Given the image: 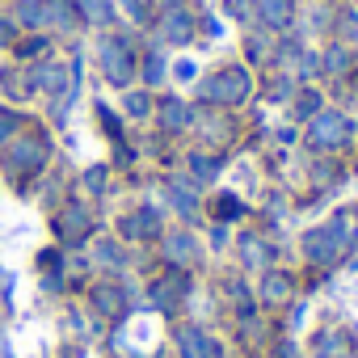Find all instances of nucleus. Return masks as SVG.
<instances>
[{"instance_id":"nucleus-1","label":"nucleus","mask_w":358,"mask_h":358,"mask_svg":"<svg viewBox=\"0 0 358 358\" xmlns=\"http://www.w3.org/2000/svg\"><path fill=\"white\" fill-rule=\"evenodd\" d=\"M341 241H345V224L341 220H329V224L303 232V257L316 262V266H329V262L341 257V249H345Z\"/></svg>"},{"instance_id":"nucleus-16","label":"nucleus","mask_w":358,"mask_h":358,"mask_svg":"<svg viewBox=\"0 0 358 358\" xmlns=\"http://www.w3.org/2000/svg\"><path fill=\"white\" fill-rule=\"evenodd\" d=\"M169 199H173V207L177 211H182V215H194V190L190 186H182V182H169Z\"/></svg>"},{"instance_id":"nucleus-8","label":"nucleus","mask_w":358,"mask_h":358,"mask_svg":"<svg viewBox=\"0 0 358 358\" xmlns=\"http://www.w3.org/2000/svg\"><path fill=\"white\" fill-rule=\"evenodd\" d=\"M89 232H93V224H89L85 207H68V211L59 215V236H64V241H85Z\"/></svg>"},{"instance_id":"nucleus-23","label":"nucleus","mask_w":358,"mask_h":358,"mask_svg":"<svg viewBox=\"0 0 358 358\" xmlns=\"http://www.w3.org/2000/svg\"><path fill=\"white\" fill-rule=\"evenodd\" d=\"M295 114H299V118H312V114H320V97H316V93H303V97L295 101Z\"/></svg>"},{"instance_id":"nucleus-10","label":"nucleus","mask_w":358,"mask_h":358,"mask_svg":"<svg viewBox=\"0 0 358 358\" xmlns=\"http://www.w3.org/2000/svg\"><path fill=\"white\" fill-rule=\"evenodd\" d=\"M122 232H127V236H156V232H160V215H156L152 207H143L139 215H131V220L122 224Z\"/></svg>"},{"instance_id":"nucleus-14","label":"nucleus","mask_w":358,"mask_h":358,"mask_svg":"<svg viewBox=\"0 0 358 358\" xmlns=\"http://www.w3.org/2000/svg\"><path fill=\"white\" fill-rule=\"evenodd\" d=\"M287 295H291L287 274H266V282H262V299H266V303H282Z\"/></svg>"},{"instance_id":"nucleus-32","label":"nucleus","mask_w":358,"mask_h":358,"mask_svg":"<svg viewBox=\"0 0 358 358\" xmlns=\"http://www.w3.org/2000/svg\"><path fill=\"white\" fill-rule=\"evenodd\" d=\"M354 358H358V354H354Z\"/></svg>"},{"instance_id":"nucleus-9","label":"nucleus","mask_w":358,"mask_h":358,"mask_svg":"<svg viewBox=\"0 0 358 358\" xmlns=\"http://www.w3.org/2000/svg\"><path fill=\"white\" fill-rule=\"evenodd\" d=\"M164 257H169V262H177V266H190V262L199 257V249H194V241H190L186 232H177V236H169V241H164Z\"/></svg>"},{"instance_id":"nucleus-29","label":"nucleus","mask_w":358,"mask_h":358,"mask_svg":"<svg viewBox=\"0 0 358 358\" xmlns=\"http://www.w3.org/2000/svg\"><path fill=\"white\" fill-rule=\"evenodd\" d=\"M127 9H131V17H139V22H148V9H143V0H127Z\"/></svg>"},{"instance_id":"nucleus-25","label":"nucleus","mask_w":358,"mask_h":358,"mask_svg":"<svg viewBox=\"0 0 358 358\" xmlns=\"http://www.w3.org/2000/svg\"><path fill=\"white\" fill-rule=\"evenodd\" d=\"M143 76H148V85H156V80L164 76V59H160V55H148V64H143Z\"/></svg>"},{"instance_id":"nucleus-12","label":"nucleus","mask_w":358,"mask_h":358,"mask_svg":"<svg viewBox=\"0 0 358 358\" xmlns=\"http://www.w3.org/2000/svg\"><path fill=\"white\" fill-rule=\"evenodd\" d=\"M160 122H164L169 131H182V127H190V110H186L182 101H173V97H169V101L160 106Z\"/></svg>"},{"instance_id":"nucleus-31","label":"nucleus","mask_w":358,"mask_h":358,"mask_svg":"<svg viewBox=\"0 0 358 358\" xmlns=\"http://www.w3.org/2000/svg\"><path fill=\"white\" fill-rule=\"evenodd\" d=\"M9 38H13V26H9V22H0V47H5Z\"/></svg>"},{"instance_id":"nucleus-4","label":"nucleus","mask_w":358,"mask_h":358,"mask_svg":"<svg viewBox=\"0 0 358 358\" xmlns=\"http://www.w3.org/2000/svg\"><path fill=\"white\" fill-rule=\"evenodd\" d=\"M97 59H101V72H106L110 85H127L131 80V47L122 38H101Z\"/></svg>"},{"instance_id":"nucleus-27","label":"nucleus","mask_w":358,"mask_h":358,"mask_svg":"<svg viewBox=\"0 0 358 358\" xmlns=\"http://www.w3.org/2000/svg\"><path fill=\"white\" fill-rule=\"evenodd\" d=\"M101 127H106V131H110V135H114V139H118V135H122V127H118V118H114V114H110V110H106V106H101Z\"/></svg>"},{"instance_id":"nucleus-18","label":"nucleus","mask_w":358,"mask_h":358,"mask_svg":"<svg viewBox=\"0 0 358 358\" xmlns=\"http://www.w3.org/2000/svg\"><path fill=\"white\" fill-rule=\"evenodd\" d=\"M97 308L110 316H122V291L118 287H97Z\"/></svg>"},{"instance_id":"nucleus-21","label":"nucleus","mask_w":358,"mask_h":358,"mask_svg":"<svg viewBox=\"0 0 358 358\" xmlns=\"http://www.w3.org/2000/svg\"><path fill=\"white\" fill-rule=\"evenodd\" d=\"M215 207H220V211H215V215H220V220H236V215H241V211H245V207H241V199H236V194H220V203H215Z\"/></svg>"},{"instance_id":"nucleus-26","label":"nucleus","mask_w":358,"mask_h":358,"mask_svg":"<svg viewBox=\"0 0 358 358\" xmlns=\"http://www.w3.org/2000/svg\"><path fill=\"white\" fill-rule=\"evenodd\" d=\"M85 186H89V190H101V186H106V169H89V173H85Z\"/></svg>"},{"instance_id":"nucleus-17","label":"nucleus","mask_w":358,"mask_h":358,"mask_svg":"<svg viewBox=\"0 0 358 358\" xmlns=\"http://www.w3.org/2000/svg\"><path fill=\"white\" fill-rule=\"evenodd\" d=\"M34 85H38V89H47V93L64 89V68H55V64H43V68H34Z\"/></svg>"},{"instance_id":"nucleus-24","label":"nucleus","mask_w":358,"mask_h":358,"mask_svg":"<svg viewBox=\"0 0 358 358\" xmlns=\"http://www.w3.org/2000/svg\"><path fill=\"white\" fill-rule=\"evenodd\" d=\"M127 110H131L135 118H143V114L152 110V97H148V93H131V97H127Z\"/></svg>"},{"instance_id":"nucleus-13","label":"nucleus","mask_w":358,"mask_h":358,"mask_svg":"<svg viewBox=\"0 0 358 358\" xmlns=\"http://www.w3.org/2000/svg\"><path fill=\"white\" fill-rule=\"evenodd\" d=\"M262 22L282 30L291 22V0H262Z\"/></svg>"},{"instance_id":"nucleus-15","label":"nucleus","mask_w":358,"mask_h":358,"mask_svg":"<svg viewBox=\"0 0 358 358\" xmlns=\"http://www.w3.org/2000/svg\"><path fill=\"white\" fill-rule=\"evenodd\" d=\"M43 22H55V26H72V22H76V9L68 5V0H47V5H43Z\"/></svg>"},{"instance_id":"nucleus-2","label":"nucleus","mask_w":358,"mask_h":358,"mask_svg":"<svg viewBox=\"0 0 358 358\" xmlns=\"http://www.w3.org/2000/svg\"><path fill=\"white\" fill-rule=\"evenodd\" d=\"M249 89H253V80H249L245 68H224V72H215V76L203 85V97L215 101V106H241V101L249 97Z\"/></svg>"},{"instance_id":"nucleus-11","label":"nucleus","mask_w":358,"mask_h":358,"mask_svg":"<svg viewBox=\"0 0 358 358\" xmlns=\"http://www.w3.org/2000/svg\"><path fill=\"white\" fill-rule=\"evenodd\" d=\"M182 291H186V278H177V282L169 278V282H160V287L152 291V303H156L160 312H169V308H173L177 299H182Z\"/></svg>"},{"instance_id":"nucleus-6","label":"nucleus","mask_w":358,"mask_h":358,"mask_svg":"<svg viewBox=\"0 0 358 358\" xmlns=\"http://www.w3.org/2000/svg\"><path fill=\"white\" fill-rule=\"evenodd\" d=\"M173 341H177V354L182 358H215V341L199 324H182L173 333Z\"/></svg>"},{"instance_id":"nucleus-19","label":"nucleus","mask_w":358,"mask_h":358,"mask_svg":"<svg viewBox=\"0 0 358 358\" xmlns=\"http://www.w3.org/2000/svg\"><path fill=\"white\" fill-rule=\"evenodd\" d=\"M80 9H85V22H93V26L110 22V5H106V0H80Z\"/></svg>"},{"instance_id":"nucleus-22","label":"nucleus","mask_w":358,"mask_h":358,"mask_svg":"<svg viewBox=\"0 0 358 358\" xmlns=\"http://www.w3.org/2000/svg\"><path fill=\"white\" fill-rule=\"evenodd\" d=\"M345 68H350V55H345L341 47H333V51L324 55V72H333V76H337V72H345Z\"/></svg>"},{"instance_id":"nucleus-3","label":"nucleus","mask_w":358,"mask_h":358,"mask_svg":"<svg viewBox=\"0 0 358 358\" xmlns=\"http://www.w3.org/2000/svg\"><path fill=\"white\" fill-rule=\"evenodd\" d=\"M350 135H354L350 118H341V114H333V110H324V114H312L308 139H312L316 148H341V143H345Z\"/></svg>"},{"instance_id":"nucleus-7","label":"nucleus","mask_w":358,"mask_h":358,"mask_svg":"<svg viewBox=\"0 0 358 358\" xmlns=\"http://www.w3.org/2000/svg\"><path fill=\"white\" fill-rule=\"evenodd\" d=\"M190 34H194V26H190V17H186L182 9H169V13H164V22H160V38H164V43L182 47V43H190Z\"/></svg>"},{"instance_id":"nucleus-28","label":"nucleus","mask_w":358,"mask_h":358,"mask_svg":"<svg viewBox=\"0 0 358 358\" xmlns=\"http://www.w3.org/2000/svg\"><path fill=\"white\" fill-rule=\"evenodd\" d=\"M13 127H17V114H0V139H9Z\"/></svg>"},{"instance_id":"nucleus-20","label":"nucleus","mask_w":358,"mask_h":358,"mask_svg":"<svg viewBox=\"0 0 358 358\" xmlns=\"http://www.w3.org/2000/svg\"><path fill=\"white\" fill-rule=\"evenodd\" d=\"M190 164H194V173H199V177H215V173L224 169V160H220V156H194Z\"/></svg>"},{"instance_id":"nucleus-30","label":"nucleus","mask_w":358,"mask_h":358,"mask_svg":"<svg viewBox=\"0 0 358 358\" xmlns=\"http://www.w3.org/2000/svg\"><path fill=\"white\" fill-rule=\"evenodd\" d=\"M97 257H101V262H110V266H118V262H122V253H118V249H97Z\"/></svg>"},{"instance_id":"nucleus-5","label":"nucleus","mask_w":358,"mask_h":358,"mask_svg":"<svg viewBox=\"0 0 358 358\" xmlns=\"http://www.w3.org/2000/svg\"><path fill=\"white\" fill-rule=\"evenodd\" d=\"M47 160V139H13L9 143V164L17 173H38Z\"/></svg>"}]
</instances>
